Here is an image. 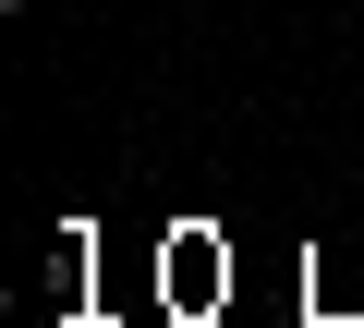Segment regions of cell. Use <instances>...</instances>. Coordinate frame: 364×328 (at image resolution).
I'll use <instances>...</instances> for the list:
<instances>
[{
    "mask_svg": "<svg viewBox=\"0 0 364 328\" xmlns=\"http://www.w3.org/2000/svg\"><path fill=\"white\" fill-rule=\"evenodd\" d=\"M304 328H340V316H304Z\"/></svg>",
    "mask_w": 364,
    "mask_h": 328,
    "instance_id": "obj_1",
    "label": "cell"
}]
</instances>
